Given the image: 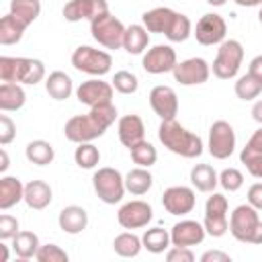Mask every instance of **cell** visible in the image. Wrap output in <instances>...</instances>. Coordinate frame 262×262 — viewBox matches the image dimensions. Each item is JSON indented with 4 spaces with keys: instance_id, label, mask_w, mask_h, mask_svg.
I'll return each mask as SVG.
<instances>
[{
    "instance_id": "1",
    "label": "cell",
    "mask_w": 262,
    "mask_h": 262,
    "mask_svg": "<svg viewBox=\"0 0 262 262\" xmlns=\"http://www.w3.org/2000/svg\"><path fill=\"white\" fill-rule=\"evenodd\" d=\"M158 139L162 141L166 149H170L176 156L188 158V160L199 158L203 154V139L196 133L188 131L186 127H182L176 119H168L160 123Z\"/></svg>"
},
{
    "instance_id": "2",
    "label": "cell",
    "mask_w": 262,
    "mask_h": 262,
    "mask_svg": "<svg viewBox=\"0 0 262 262\" xmlns=\"http://www.w3.org/2000/svg\"><path fill=\"white\" fill-rule=\"evenodd\" d=\"M45 78V63L35 57H0V80L35 86Z\"/></svg>"
},
{
    "instance_id": "3",
    "label": "cell",
    "mask_w": 262,
    "mask_h": 262,
    "mask_svg": "<svg viewBox=\"0 0 262 262\" xmlns=\"http://www.w3.org/2000/svg\"><path fill=\"white\" fill-rule=\"evenodd\" d=\"M125 31H127V27L111 12H104V14L96 16L94 20H90L92 39L106 49H121L123 39H125Z\"/></svg>"
},
{
    "instance_id": "4",
    "label": "cell",
    "mask_w": 262,
    "mask_h": 262,
    "mask_svg": "<svg viewBox=\"0 0 262 262\" xmlns=\"http://www.w3.org/2000/svg\"><path fill=\"white\" fill-rule=\"evenodd\" d=\"M72 66L78 72L100 78V76L111 72L113 57H111L108 51H102V49H96V47H90V45H80L72 53Z\"/></svg>"
},
{
    "instance_id": "5",
    "label": "cell",
    "mask_w": 262,
    "mask_h": 262,
    "mask_svg": "<svg viewBox=\"0 0 262 262\" xmlns=\"http://www.w3.org/2000/svg\"><path fill=\"white\" fill-rule=\"evenodd\" d=\"M244 61V47L237 39H225L219 43L217 55L213 59V74L219 80H231L237 76L239 66Z\"/></svg>"
},
{
    "instance_id": "6",
    "label": "cell",
    "mask_w": 262,
    "mask_h": 262,
    "mask_svg": "<svg viewBox=\"0 0 262 262\" xmlns=\"http://www.w3.org/2000/svg\"><path fill=\"white\" fill-rule=\"evenodd\" d=\"M92 186L94 192L98 194V199L106 205H115L123 199L125 194V178L121 176V172L117 168H98L92 176Z\"/></svg>"
},
{
    "instance_id": "7",
    "label": "cell",
    "mask_w": 262,
    "mask_h": 262,
    "mask_svg": "<svg viewBox=\"0 0 262 262\" xmlns=\"http://www.w3.org/2000/svg\"><path fill=\"white\" fill-rule=\"evenodd\" d=\"M227 209H229V203H227V196L225 194L213 192L207 199V203H205V219H203V225H205L207 235L221 237V235H225L229 231Z\"/></svg>"
},
{
    "instance_id": "8",
    "label": "cell",
    "mask_w": 262,
    "mask_h": 262,
    "mask_svg": "<svg viewBox=\"0 0 262 262\" xmlns=\"http://www.w3.org/2000/svg\"><path fill=\"white\" fill-rule=\"evenodd\" d=\"M106 131V127L88 111L86 115H76L72 119H68L63 133L66 139L74 141V143H86V141H94L96 137H102Z\"/></svg>"
},
{
    "instance_id": "9",
    "label": "cell",
    "mask_w": 262,
    "mask_h": 262,
    "mask_svg": "<svg viewBox=\"0 0 262 262\" xmlns=\"http://www.w3.org/2000/svg\"><path fill=\"white\" fill-rule=\"evenodd\" d=\"M209 154L215 160H227L235 149V131L227 121H215L209 129Z\"/></svg>"
},
{
    "instance_id": "10",
    "label": "cell",
    "mask_w": 262,
    "mask_h": 262,
    "mask_svg": "<svg viewBox=\"0 0 262 262\" xmlns=\"http://www.w3.org/2000/svg\"><path fill=\"white\" fill-rule=\"evenodd\" d=\"M258 223H260L258 209H254L250 203H246V205H239L233 209V213L229 217V231L237 242L250 244Z\"/></svg>"
},
{
    "instance_id": "11",
    "label": "cell",
    "mask_w": 262,
    "mask_h": 262,
    "mask_svg": "<svg viewBox=\"0 0 262 262\" xmlns=\"http://www.w3.org/2000/svg\"><path fill=\"white\" fill-rule=\"evenodd\" d=\"M194 39L201 45H219L225 41L227 35V23L217 12H207L196 20V27L192 31Z\"/></svg>"
},
{
    "instance_id": "12",
    "label": "cell",
    "mask_w": 262,
    "mask_h": 262,
    "mask_svg": "<svg viewBox=\"0 0 262 262\" xmlns=\"http://www.w3.org/2000/svg\"><path fill=\"white\" fill-rule=\"evenodd\" d=\"M172 74H174V80L182 86H199L209 80L211 66L203 57H188L184 61H178Z\"/></svg>"
},
{
    "instance_id": "13",
    "label": "cell",
    "mask_w": 262,
    "mask_h": 262,
    "mask_svg": "<svg viewBox=\"0 0 262 262\" xmlns=\"http://www.w3.org/2000/svg\"><path fill=\"white\" fill-rule=\"evenodd\" d=\"M162 205L170 215H188L196 205V194L190 186H170L162 194Z\"/></svg>"
},
{
    "instance_id": "14",
    "label": "cell",
    "mask_w": 262,
    "mask_h": 262,
    "mask_svg": "<svg viewBox=\"0 0 262 262\" xmlns=\"http://www.w3.org/2000/svg\"><path fill=\"white\" fill-rule=\"evenodd\" d=\"M154 217V209L145 201H129L117 211V221L125 229H139L145 227Z\"/></svg>"
},
{
    "instance_id": "15",
    "label": "cell",
    "mask_w": 262,
    "mask_h": 262,
    "mask_svg": "<svg viewBox=\"0 0 262 262\" xmlns=\"http://www.w3.org/2000/svg\"><path fill=\"white\" fill-rule=\"evenodd\" d=\"M176 63H178L176 51L170 45H154L151 49H147L143 53V59H141L143 70L147 74H154V76L172 72Z\"/></svg>"
},
{
    "instance_id": "16",
    "label": "cell",
    "mask_w": 262,
    "mask_h": 262,
    "mask_svg": "<svg viewBox=\"0 0 262 262\" xmlns=\"http://www.w3.org/2000/svg\"><path fill=\"white\" fill-rule=\"evenodd\" d=\"M108 12V2L106 0H70L66 2L61 14L68 23H78V20H94L96 16Z\"/></svg>"
},
{
    "instance_id": "17",
    "label": "cell",
    "mask_w": 262,
    "mask_h": 262,
    "mask_svg": "<svg viewBox=\"0 0 262 262\" xmlns=\"http://www.w3.org/2000/svg\"><path fill=\"white\" fill-rule=\"evenodd\" d=\"M113 84L100 80V78H92L82 82L76 88V98L86 104V106H96V104H104V102H113Z\"/></svg>"
},
{
    "instance_id": "18",
    "label": "cell",
    "mask_w": 262,
    "mask_h": 262,
    "mask_svg": "<svg viewBox=\"0 0 262 262\" xmlns=\"http://www.w3.org/2000/svg\"><path fill=\"white\" fill-rule=\"evenodd\" d=\"M149 104H151V111L162 121L176 119V115H178V96H176L174 88H170V86H164V84L154 86L149 90Z\"/></svg>"
},
{
    "instance_id": "19",
    "label": "cell",
    "mask_w": 262,
    "mask_h": 262,
    "mask_svg": "<svg viewBox=\"0 0 262 262\" xmlns=\"http://www.w3.org/2000/svg\"><path fill=\"white\" fill-rule=\"evenodd\" d=\"M205 235H207L205 225L194 219H182L174 223V227L170 229L172 246H182V248H192L196 244H203Z\"/></svg>"
},
{
    "instance_id": "20",
    "label": "cell",
    "mask_w": 262,
    "mask_h": 262,
    "mask_svg": "<svg viewBox=\"0 0 262 262\" xmlns=\"http://www.w3.org/2000/svg\"><path fill=\"white\" fill-rule=\"evenodd\" d=\"M117 133L119 141L125 147H133L135 143L145 139V125L139 115H123L117 123Z\"/></svg>"
},
{
    "instance_id": "21",
    "label": "cell",
    "mask_w": 262,
    "mask_h": 262,
    "mask_svg": "<svg viewBox=\"0 0 262 262\" xmlns=\"http://www.w3.org/2000/svg\"><path fill=\"white\" fill-rule=\"evenodd\" d=\"M57 223H59V229L61 231H66L70 235H78L88 225V213L80 205H68V207H63L59 211Z\"/></svg>"
},
{
    "instance_id": "22",
    "label": "cell",
    "mask_w": 262,
    "mask_h": 262,
    "mask_svg": "<svg viewBox=\"0 0 262 262\" xmlns=\"http://www.w3.org/2000/svg\"><path fill=\"white\" fill-rule=\"evenodd\" d=\"M51 199H53V192L45 180H31L25 184V203L29 209L41 211L51 205Z\"/></svg>"
},
{
    "instance_id": "23",
    "label": "cell",
    "mask_w": 262,
    "mask_h": 262,
    "mask_svg": "<svg viewBox=\"0 0 262 262\" xmlns=\"http://www.w3.org/2000/svg\"><path fill=\"white\" fill-rule=\"evenodd\" d=\"M176 10L168 8V6H158V8H151V10H145L143 16H141V25L149 31V33H160V35H166L172 18H174Z\"/></svg>"
},
{
    "instance_id": "24",
    "label": "cell",
    "mask_w": 262,
    "mask_h": 262,
    "mask_svg": "<svg viewBox=\"0 0 262 262\" xmlns=\"http://www.w3.org/2000/svg\"><path fill=\"white\" fill-rule=\"evenodd\" d=\"M25 201V184L16 176H2L0 178V209L6 211L14 205Z\"/></svg>"
},
{
    "instance_id": "25",
    "label": "cell",
    "mask_w": 262,
    "mask_h": 262,
    "mask_svg": "<svg viewBox=\"0 0 262 262\" xmlns=\"http://www.w3.org/2000/svg\"><path fill=\"white\" fill-rule=\"evenodd\" d=\"M27 94L18 82H2L0 84V111H18L25 106Z\"/></svg>"
},
{
    "instance_id": "26",
    "label": "cell",
    "mask_w": 262,
    "mask_h": 262,
    "mask_svg": "<svg viewBox=\"0 0 262 262\" xmlns=\"http://www.w3.org/2000/svg\"><path fill=\"white\" fill-rule=\"evenodd\" d=\"M45 90H47V94H49L53 100H66V98H70V94L74 92V82H72V78H70L66 72L55 70V72H51V74L47 76V80H45Z\"/></svg>"
},
{
    "instance_id": "27",
    "label": "cell",
    "mask_w": 262,
    "mask_h": 262,
    "mask_svg": "<svg viewBox=\"0 0 262 262\" xmlns=\"http://www.w3.org/2000/svg\"><path fill=\"white\" fill-rule=\"evenodd\" d=\"M149 45V31L143 25H129L123 39V49L131 55H139Z\"/></svg>"
},
{
    "instance_id": "28",
    "label": "cell",
    "mask_w": 262,
    "mask_h": 262,
    "mask_svg": "<svg viewBox=\"0 0 262 262\" xmlns=\"http://www.w3.org/2000/svg\"><path fill=\"white\" fill-rule=\"evenodd\" d=\"M190 184L201 192H213L219 184V174L209 164H196L190 170Z\"/></svg>"
},
{
    "instance_id": "29",
    "label": "cell",
    "mask_w": 262,
    "mask_h": 262,
    "mask_svg": "<svg viewBox=\"0 0 262 262\" xmlns=\"http://www.w3.org/2000/svg\"><path fill=\"white\" fill-rule=\"evenodd\" d=\"M27 25L23 20H18L14 14H4L0 18V43L2 45H14L23 39Z\"/></svg>"
},
{
    "instance_id": "30",
    "label": "cell",
    "mask_w": 262,
    "mask_h": 262,
    "mask_svg": "<svg viewBox=\"0 0 262 262\" xmlns=\"http://www.w3.org/2000/svg\"><path fill=\"white\" fill-rule=\"evenodd\" d=\"M151 184H154V176L149 174L147 168H141V166L129 170L127 176H125V188H127L131 194H135V196L145 194V192L151 188Z\"/></svg>"
},
{
    "instance_id": "31",
    "label": "cell",
    "mask_w": 262,
    "mask_h": 262,
    "mask_svg": "<svg viewBox=\"0 0 262 262\" xmlns=\"http://www.w3.org/2000/svg\"><path fill=\"white\" fill-rule=\"evenodd\" d=\"M41 244H39V237L37 233L33 231H18L14 237H12V250L14 254L20 258V260H31L37 256Z\"/></svg>"
},
{
    "instance_id": "32",
    "label": "cell",
    "mask_w": 262,
    "mask_h": 262,
    "mask_svg": "<svg viewBox=\"0 0 262 262\" xmlns=\"http://www.w3.org/2000/svg\"><path fill=\"white\" fill-rule=\"evenodd\" d=\"M25 156L31 164H37V166H47L53 162L55 158V151H53V145L45 139H33L27 143L25 147Z\"/></svg>"
},
{
    "instance_id": "33",
    "label": "cell",
    "mask_w": 262,
    "mask_h": 262,
    "mask_svg": "<svg viewBox=\"0 0 262 262\" xmlns=\"http://www.w3.org/2000/svg\"><path fill=\"white\" fill-rule=\"evenodd\" d=\"M141 248H143L141 237H137V235L131 233V231H123V233H119V235L113 239V250H115V254L121 256V258H135V256L141 252Z\"/></svg>"
},
{
    "instance_id": "34",
    "label": "cell",
    "mask_w": 262,
    "mask_h": 262,
    "mask_svg": "<svg viewBox=\"0 0 262 262\" xmlns=\"http://www.w3.org/2000/svg\"><path fill=\"white\" fill-rule=\"evenodd\" d=\"M10 14H14L18 20H23L29 27L39 18L41 2L39 0H10Z\"/></svg>"
},
{
    "instance_id": "35",
    "label": "cell",
    "mask_w": 262,
    "mask_h": 262,
    "mask_svg": "<svg viewBox=\"0 0 262 262\" xmlns=\"http://www.w3.org/2000/svg\"><path fill=\"white\" fill-rule=\"evenodd\" d=\"M143 242V248L151 254H162L168 250V246H172V239H170V231L162 229V227H151L143 233L141 237Z\"/></svg>"
},
{
    "instance_id": "36",
    "label": "cell",
    "mask_w": 262,
    "mask_h": 262,
    "mask_svg": "<svg viewBox=\"0 0 262 262\" xmlns=\"http://www.w3.org/2000/svg\"><path fill=\"white\" fill-rule=\"evenodd\" d=\"M190 35H192V23H190V18L186 14H182V12H176L174 18H172V23H170V27H168V31H166V39L172 41V43H182Z\"/></svg>"
},
{
    "instance_id": "37",
    "label": "cell",
    "mask_w": 262,
    "mask_h": 262,
    "mask_svg": "<svg viewBox=\"0 0 262 262\" xmlns=\"http://www.w3.org/2000/svg\"><path fill=\"white\" fill-rule=\"evenodd\" d=\"M74 160L80 168L84 170H92L94 166H98L100 162V151L98 147L92 143V141H86V143H78L76 151H74Z\"/></svg>"
},
{
    "instance_id": "38",
    "label": "cell",
    "mask_w": 262,
    "mask_h": 262,
    "mask_svg": "<svg viewBox=\"0 0 262 262\" xmlns=\"http://www.w3.org/2000/svg\"><path fill=\"white\" fill-rule=\"evenodd\" d=\"M235 94L242 100H254L262 94V82L258 78H254L252 74H244L235 82Z\"/></svg>"
},
{
    "instance_id": "39",
    "label": "cell",
    "mask_w": 262,
    "mask_h": 262,
    "mask_svg": "<svg viewBox=\"0 0 262 262\" xmlns=\"http://www.w3.org/2000/svg\"><path fill=\"white\" fill-rule=\"evenodd\" d=\"M129 151H131V160L137 164V166H141V168H149V166H154L156 164V160H158V151H156V147L149 143V141H139V143H135L133 147H129Z\"/></svg>"
},
{
    "instance_id": "40",
    "label": "cell",
    "mask_w": 262,
    "mask_h": 262,
    "mask_svg": "<svg viewBox=\"0 0 262 262\" xmlns=\"http://www.w3.org/2000/svg\"><path fill=\"white\" fill-rule=\"evenodd\" d=\"M111 84H113V88H115L117 92H121V94H133V92H137V88H139L137 76H135L133 72H127V70L115 72Z\"/></svg>"
},
{
    "instance_id": "41",
    "label": "cell",
    "mask_w": 262,
    "mask_h": 262,
    "mask_svg": "<svg viewBox=\"0 0 262 262\" xmlns=\"http://www.w3.org/2000/svg\"><path fill=\"white\" fill-rule=\"evenodd\" d=\"M219 184H221L225 190L235 192V190H239V188L244 186V174H242L237 168H225V170H221V174H219Z\"/></svg>"
},
{
    "instance_id": "42",
    "label": "cell",
    "mask_w": 262,
    "mask_h": 262,
    "mask_svg": "<svg viewBox=\"0 0 262 262\" xmlns=\"http://www.w3.org/2000/svg\"><path fill=\"white\" fill-rule=\"evenodd\" d=\"M39 262H68V252L57 244H43L35 256Z\"/></svg>"
},
{
    "instance_id": "43",
    "label": "cell",
    "mask_w": 262,
    "mask_h": 262,
    "mask_svg": "<svg viewBox=\"0 0 262 262\" xmlns=\"http://www.w3.org/2000/svg\"><path fill=\"white\" fill-rule=\"evenodd\" d=\"M260 154H262V127L252 133V137L248 139L246 147H244L242 154H239V160H242V164H244L246 160H250V158H254V156H260Z\"/></svg>"
},
{
    "instance_id": "44",
    "label": "cell",
    "mask_w": 262,
    "mask_h": 262,
    "mask_svg": "<svg viewBox=\"0 0 262 262\" xmlns=\"http://www.w3.org/2000/svg\"><path fill=\"white\" fill-rule=\"evenodd\" d=\"M18 231H20V229H18V219H16V217H12V215H8V213L0 215V239H2V242L12 239Z\"/></svg>"
},
{
    "instance_id": "45",
    "label": "cell",
    "mask_w": 262,
    "mask_h": 262,
    "mask_svg": "<svg viewBox=\"0 0 262 262\" xmlns=\"http://www.w3.org/2000/svg\"><path fill=\"white\" fill-rule=\"evenodd\" d=\"M16 137V125L8 115H0V145H8Z\"/></svg>"
},
{
    "instance_id": "46",
    "label": "cell",
    "mask_w": 262,
    "mask_h": 262,
    "mask_svg": "<svg viewBox=\"0 0 262 262\" xmlns=\"http://www.w3.org/2000/svg\"><path fill=\"white\" fill-rule=\"evenodd\" d=\"M166 260L168 262H192L194 254L190 248H182V246H172L166 252Z\"/></svg>"
},
{
    "instance_id": "47",
    "label": "cell",
    "mask_w": 262,
    "mask_h": 262,
    "mask_svg": "<svg viewBox=\"0 0 262 262\" xmlns=\"http://www.w3.org/2000/svg\"><path fill=\"white\" fill-rule=\"evenodd\" d=\"M248 203H250L254 209L262 211V182H254V184L248 188Z\"/></svg>"
},
{
    "instance_id": "48",
    "label": "cell",
    "mask_w": 262,
    "mask_h": 262,
    "mask_svg": "<svg viewBox=\"0 0 262 262\" xmlns=\"http://www.w3.org/2000/svg\"><path fill=\"white\" fill-rule=\"evenodd\" d=\"M244 166H246V170H248L254 178H260V180H262V154H260V156H254V158H250V160H246Z\"/></svg>"
},
{
    "instance_id": "49",
    "label": "cell",
    "mask_w": 262,
    "mask_h": 262,
    "mask_svg": "<svg viewBox=\"0 0 262 262\" xmlns=\"http://www.w3.org/2000/svg\"><path fill=\"white\" fill-rule=\"evenodd\" d=\"M201 262H231V256L221 250H209L201 256Z\"/></svg>"
},
{
    "instance_id": "50",
    "label": "cell",
    "mask_w": 262,
    "mask_h": 262,
    "mask_svg": "<svg viewBox=\"0 0 262 262\" xmlns=\"http://www.w3.org/2000/svg\"><path fill=\"white\" fill-rule=\"evenodd\" d=\"M248 74H252L254 78H258V80L262 82V55H256V57L250 61V66H248Z\"/></svg>"
},
{
    "instance_id": "51",
    "label": "cell",
    "mask_w": 262,
    "mask_h": 262,
    "mask_svg": "<svg viewBox=\"0 0 262 262\" xmlns=\"http://www.w3.org/2000/svg\"><path fill=\"white\" fill-rule=\"evenodd\" d=\"M252 119L258 125H262V100H256L254 102V106H252Z\"/></svg>"
},
{
    "instance_id": "52",
    "label": "cell",
    "mask_w": 262,
    "mask_h": 262,
    "mask_svg": "<svg viewBox=\"0 0 262 262\" xmlns=\"http://www.w3.org/2000/svg\"><path fill=\"white\" fill-rule=\"evenodd\" d=\"M8 166H10V160H8V154H6V149L2 147V149H0V172L4 174V172L8 170Z\"/></svg>"
},
{
    "instance_id": "53",
    "label": "cell",
    "mask_w": 262,
    "mask_h": 262,
    "mask_svg": "<svg viewBox=\"0 0 262 262\" xmlns=\"http://www.w3.org/2000/svg\"><path fill=\"white\" fill-rule=\"evenodd\" d=\"M237 6H244V8H252V6H262V0H233Z\"/></svg>"
},
{
    "instance_id": "54",
    "label": "cell",
    "mask_w": 262,
    "mask_h": 262,
    "mask_svg": "<svg viewBox=\"0 0 262 262\" xmlns=\"http://www.w3.org/2000/svg\"><path fill=\"white\" fill-rule=\"evenodd\" d=\"M250 244H262V221L258 223V227H256V231H254V235H252V242Z\"/></svg>"
},
{
    "instance_id": "55",
    "label": "cell",
    "mask_w": 262,
    "mask_h": 262,
    "mask_svg": "<svg viewBox=\"0 0 262 262\" xmlns=\"http://www.w3.org/2000/svg\"><path fill=\"white\" fill-rule=\"evenodd\" d=\"M0 250H2V258H0V262H8V246H6V244H0Z\"/></svg>"
},
{
    "instance_id": "56",
    "label": "cell",
    "mask_w": 262,
    "mask_h": 262,
    "mask_svg": "<svg viewBox=\"0 0 262 262\" xmlns=\"http://www.w3.org/2000/svg\"><path fill=\"white\" fill-rule=\"evenodd\" d=\"M227 0H207V4H211V6H223Z\"/></svg>"
},
{
    "instance_id": "57",
    "label": "cell",
    "mask_w": 262,
    "mask_h": 262,
    "mask_svg": "<svg viewBox=\"0 0 262 262\" xmlns=\"http://www.w3.org/2000/svg\"><path fill=\"white\" fill-rule=\"evenodd\" d=\"M258 20H260V25H262V6H260V12H258Z\"/></svg>"
}]
</instances>
